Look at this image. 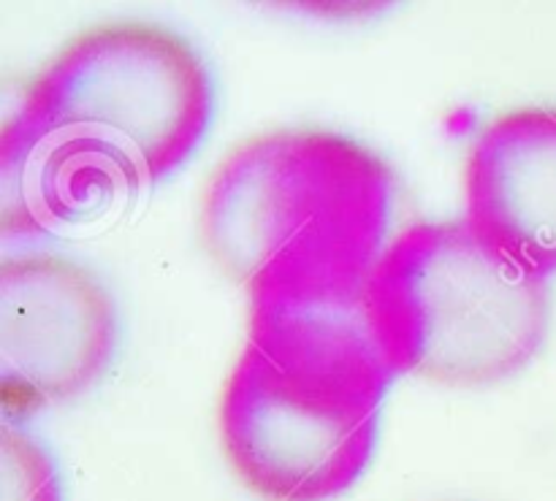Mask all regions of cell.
<instances>
[{
    "mask_svg": "<svg viewBox=\"0 0 556 501\" xmlns=\"http://www.w3.org/2000/svg\"><path fill=\"white\" fill-rule=\"evenodd\" d=\"M364 312L394 374L476 388L538 356L548 287L489 249L465 220H424L383 249L364 287Z\"/></svg>",
    "mask_w": 556,
    "mask_h": 501,
    "instance_id": "obj_3",
    "label": "cell"
},
{
    "mask_svg": "<svg viewBox=\"0 0 556 501\" xmlns=\"http://www.w3.org/2000/svg\"><path fill=\"white\" fill-rule=\"evenodd\" d=\"M212 81L185 38L114 22L71 38L22 90L9 123L87 141L130 188L157 182L199 146Z\"/></svg>",
    "mask_w": 556,
    "mask_h": 501,
    "instance_id": "obj_4",
    "label": "cell"
},
{
    "mask_svg": "<svg viewBox=\"0 0 556 501\" xmlns=\"http://www.w3.org/2000/svg\"><path fill=\"white\" fill-rule=\"evenodd\" d=\"M394 369L364 298L253 304L248 342L220 396L233 475L266 501H326L367 470Z\"/></svg>",
    "mask_w": 556,
    "mask_h": 501,
    "instance_id": "obj_2",
    "label": "cell"
},
{
    "mask_svg": "<svg viewBox=\"0 0 556 501\" xmlns=\"http://www.w3.org/2000/svg\"><path fill=\"white\" fill-rule=\"evenodd\" d=\"M106 287L68 258L20 255L0 266V407L5 423L90 388L114 350Z\"/></svg>",
    "mask_w": 556,
    "mask_h": 501,
    "instance_id": "obj_5",
    "label": "cell"
},
{
    "mask_svg": "<svg viewBox=\"0 0 556 501\" xmlns=\"http://www.w3.org/2000/svg\"><path fill=\"white\" fill-rule=\"evenodd\" d=\"M465 209L489 249L543 280L556 274V106L483 125L467 155Z\"/></svg>",
    "mask_w": 556,
    "mask_h": 501,
    "instance_id": "obj_6",
    "label": "cell"
},
{
    "mask_svg": "<svg viewBox=\"0 0 556 501\" xmlns=\"http://www.w3.org/2000/svg\"><path fill=\"white\" fill-rule=\"evenodd\" d=\"M0 222L5 236H38L85 215L87 206L134 190L87 141L25 130L5 119L0 136Z\"/></svg>",
    "mask_w": 556,
    "mask_h": 501,
    "instance_id": "obj_7",
    "label": "cell"
},
{
    "mask_svg": "<svg viewBox=\"0 0 556 501\" xmlns=\"http://www.w3.org/2000/svg\"><path fill=\"white\" fill-rule=\"evenodd\" d=\"M0 486L3 501H60V483L41 445L3 423L0 432Z\"/></svg>",
    "mask_w": 556,
    "mask_h": 501,
    "instance_id": "obj_8",
    "label": "cell"
},
{
    "mask_svg": "<svg viewBox=\"0 0 556 501\" xmlns=\"http://www.w3.org/2000/svg\"><path fill=\"white\" fill-rule=\"evenodd\" d=\"M394 206L389 163L356 139L282 128L233 146L206 182L199 236L253 304L364 298Z\"/></svg>",
    "mask_w": 556,
    "mask_h": 501,
    "instance_id": "obj_1",
    "label": "cell"
}]
</instances>
